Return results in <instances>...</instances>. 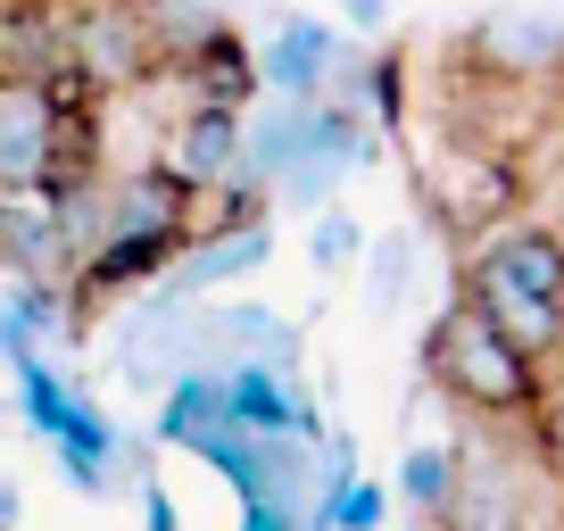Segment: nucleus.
Wrapping results in <instances>:
<instances>
[{"label":"nucleus","mask_w":564,"mask_h":531,"mask_svg":"<svg viewBox=\"0 0 564 531\" xmlns=\"http://www.w3.org/2000/svg\"><path fill=\"white\" fill-rule=\"evenodd\" d=\"M100 166V117H67L42 75L0 67V183H42V192H75Z\"/></svg>","instance_id":"f03ea898"},{"label":"nucleus","mask_w":564,"mask_h":531,"mask_svg":"<svg viewBox=\"0 0 564 531\" xmlns=\"http://www.w3.org/2000/svg\"><path fill=\"white\" fill-rule=\"evenodd\" d=\"M307 531H333V523H316V514H307Z\"/></svg>","instance_id":"393cba45"},{"label":"nucleus","mask_w":564,"mask_h":531,"mask_svg":"<svg viewBox=\"0 0 564 531\" xmlns=\"http://www.w3.org/2000/svg\"><path fill=\"white\" fill-rule=\"evenodd\" d=\"M465 300H474L523 357H540V366H564V300H540V291L507 283L490 258H465Z\"/></svg>","instance_id":"1a4fd4ad"},{"label":"nucleus","mask_w":564,"mask_h":531,"mask_svg":"<svg viewBox=\"0 0 564 531\" xmlns=\"http://www.w3.org/2000/svg\"><path fill=\"white\" fill-rule=\"evenodd\" d=\"M474 67L490 75H556L564 67V25L540 18V9H490V18L474 25Z\"/></svg>","instance_id":"ddd939ff"},{"label":"nucleus","mask_w":564,"mask_h":531,"mask_svg":"<svg viewBox=\"0 0 564 531\" xmlns=\"http://www.w3.org/2000/svg\"><path fill=\"white\" fill-rule=\"evenodd\" d=\"M108 349H117V373H124V382L159 399L175 373L199 366V300H175V291L150 283V300L117 324V340H108Z\"/></svg>","instance_id":"423d86ee"},{"label":"nucleus","mask_w":564,"mask_h":531,"mask_svg":"<svg viewBox=\"0 0 564 531\" xmlns=\"http://www.w3.org/2000/svg\"><path fill=\"white\" fill-rule=\"evenodd\" d=\"M340 58H349V42L333 34L324 18H274V34L258 42V84L265 91H291V100H316V91H333Z\"/></svg>","instance_id":"9d476101"},{"label":"nucleus","mask_w":564,"mask_h":531,"mask_svg":"<svg viewBox=\"0 0 564 531\" xmlns=\"http://www.w3.org/2000/svg\"><path fill=\"white\" fill-rule=\"evenodd\" d=\"M166 75L183 84V100H208V108H249L258 100V51H249L241 34H232V18L216 25L208 42H192L183 58H166Z\"/></svg>","instance_id":"f8f14e48"},{"label":"nucleus","mask_w":564,"mask_h":531,"mask_svg":"<svg viewBox=\"0 0 564 531\" xmlns=\"http://www.w3.org/2000/svg\"><path fill=\"white\" fill-rule=\"evenodd\" d=\"M67 67H84L100 91H141L166 75L150 0H67Z\"/></svg>","instance_id":"20e7f679"},{"label":"nucleus","mask_w":564,"mask_h":531,"mask_svg":"<svg viewBox=\"0 0 564 531\" xmlns=\"http://www.w3.org/2000/svg\"><path fill=\"white\" fill-rule=\"evenodd\" d=\"M514 166L498 159V150H474V142H457L441 166H432V199H441V216L448 225H474V232H490L498 216L514 208Z\"/></svg>","instance_id":"9b49d317"},{"label":"nucleus","mask_w":564,"mask_h":531,"mask_svg":"<svg viewBox=\"0 0 564 531\" xmlns=\"http://www.w3.org/2000/svg\"><path fill=\"white\" fill-rule=\"evenodd\" d=\"M448 531H457V523H448Z\"/></svg>","instance_id":"a878e982"},{"label":"nucleus","mask_w":564,"mask_h":531,"mask_svg":"<svg viewBox=\"0 0 564 531\" xmlns=\"http://www.w3.org/2000/svg\"><path fill=\"white\" fill-rule=\"evenodd\" d=\"M166 166H175L192 192L225 183L241 166V108H208V100H183L175 117V142H166Z\"/></svg>","instance_id":"4468645a"},{"label":"nucleus","mask_w":564,"mask_h":531,"mask_svg":"<svg viewBox=\"0 0 564 531\" xmlns=\"http://www.w3.org/2000/svg\"><path fill=\"white\" fill-rule=\"evenodd\" d=\"M423 373L441 382V399H457L474 424H531L540 415V390H547V366L523 357L474 300H448L423 333Z\"/></svg>","instance_id":"f257e3e1"},{"label":"nucleus","mask_w":564,"mask_h":531,"mask_svg":"<svg viewBox=\"0 0 564 531\" xmlns=\"http://www.w3.org/2000/svg\"><path fill=\"white\" fill-rule=\"evenodd\" d=\"M457 490H465V448H448V441H415V448L399 457V498H406L415 514H441V523H448Z\"/></svg>","instance_id":"2eb2a0df"},{"label":"nucleus","mask_w":564,"mask_h":531,"mask_svg":"<svg viewBox=\"0 0 564 531\" xmlns=\"http://www.w3.org/2000/svg\"><path fill=\"white\" fill-rule=\"evenodd\" d=\"M406 274H415V232H382L366 249V300L373 307H399L406 300Z\"/></svg>","instance_id":"f3484780"},{"label":"nucleus","mask_w":564,"mask_h":531,"mask_svg":"<svg viewBox=\"0 0 564 531\" xmlns=\"http://www.w3.org/2000/svg\"><path fill=\"white\" fill-rule=\"evenodd\" d=\"M25 523V490H18V481H0V531H18Z\"/></svg>","instance_id":"5701e85b"},{"label":"nucleus","mask_w":564,"mask_h":531,"mask_svg":"<svg viewBox=\"0 0 564 531\" xmlns=\"http://www.w3.org/2000/svg\"><path fill=\"white\" fill-rule=\"evenodd\" d=\"M216 366H282L300 373V333L258 300H199V373Z\"/></svg>","instance_id":"6e6552de"},{"label":"nucleus","mask_w":564,"mask_h":531,"mask_svg":"<svg viewBox=\"0 0 564 531\" xmlns=\"http://www.w3.org/2000/svg\"><path fill=\"white\" fill-rule=\"evenodd\" d=\"M357 249H366V232H357V216H340V208H316V225H307V266H349Z\"/></svg>","instance_id":"6ab92c4d"},{"label":"nucleus","mask_w":564,"mask_h":531,"mask_svg":"<svg viewBox=\"0 0 564 531\" xmlns=\"http://www.w3.org/2000/svg\"><path fill=\"white\" fill-rule=\"evenodd\" d=\"M357 108H373V124H399L406 117V58H366L357 67Z\"/></svg>","instance_id":"a211bd4d"},{"label":"nucleus","mask_w":564,"mask_h":531,"mask_svg":"<svg viewBox=\"0 0 564 531\" xmlns=\"http://www.w3.org/2000/svg\"><path fill=\"white\" fill-rule=\"evenodd\" d=\"M265 258H274V225H265V216H249V225H199L192 241L175 249V266L159 274V291H175V300H216L225 283L258 274Z\"/></svg>","instance_id":"0eeeda50"},{"label":"nucleus","mask_w":564,"mask_h":531,"mask_svg":"<svg viewBox=\"0 0 564 531\" xmlns=\"http://www.w3.org/2000/svg\"><path fill=\"white\" fill-rule=\"evenodd\" d=\"M333 9H340L349 25H366V34H373V25H390V9H399V0H333Z\"/></svg>","instance_id":"4be33fe9"},{"label":"nucleus","mask_w":564,"mask_h":531,"mask_svg":"<svg viewBox=\"0 0 564 531\" xmlns=\"http://www.w3.org/2000/svg\"><path fill=\"white\" fill-rule=\"evenodd\" d=\"M531 432H540L547 481L564 490V366H547V390H540V415H531Z\"/></svg>","instance_id":"aec40b11"},{"label":"nucleus","mask_w":564,"mask_h":531,"mask_svg":"<svg viewBox=\"0 0 564 531\" xmlns=\"http://www.w3.org/2000/svg\"><path fill=\"white\" fill-rule=\"evenodd\" d=\"M18 390H25V424L51 441L58 474H67L84 498H108V490H117V481H108V457H117L124 432L108 424V408H91V399L51 366V357H25V366H18Z\"/></svg>","instance_id":"7ed1b4c3"},{"label":"nucleus","mask_w":564,"mask_h":531,"mask_svg":"<svg viewBox=\"0 0 564 531\" xmlns=\"http://www.w3.org/2000/svg\"><path fill=\"white\" fill-rule=\"evenodd\" d=\"M406 531H448V523H441V514H415V523H406Z\"/></svg>","instance_id":"b1692460"},{"label":"nucleus","mask_w":564,"mask_h":531,"mask_svg":"<svg viewBox=\"0 0 564 531\" xmlns=\"http://www.w3.org/2000/svg\"><path fill=\"white\" fill-rule=\"evenodd\" d=\"M316 523H333V531H382L390 523V490H382V481H366V474H349L316 507Z\"/></svg>","instance_id":"dca6fc26"},{"label":"nucleus","mask_w":564,"mask_h":531,"mask_svg":"<svg viewBox=\"0 0 564 531\" xmlns=\"http://www.w3.org/2000/svg\"><path fill=\"white\" fill-rule=\"evenodd\" d=\"M133 498H141V531H183V514H175V498L159 490V474L133 481Z\"/></svg>","instance_id":"412c9836"},{"label":"nucleus","mask_w":564,"mask_h":531,"mask_svg":"<svg viewBox=\"0 0 564 531\" xmlns=\"http://www.w3.org/2000/svg\"><path fill=\"white\" fill-rule=\"evenodd\" d=\"M366 159H373V124H366V108L340 100V91H316L300 150H291V166H282L265 192H274V208L316 216V208H333V192H340V183H349Z\"/></svg>","instance_id":"39448f33"}]
</instances>
